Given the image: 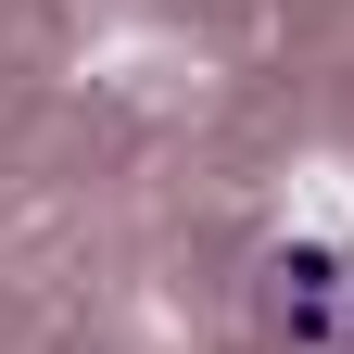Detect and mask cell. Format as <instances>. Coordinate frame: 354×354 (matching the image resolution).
<instances>
[{"label":"cell","mask_w":354,"mask_h":354,"mask_svg":"<svg viewBox=\"0 0 354 354\" xmlns=\"http://www.w3.org/2000/svg\"><path fill=\"white\" fill-rule=\"evenodd\" d=\"M253 317L279 354H354V253L342 241H279L253 266Z\"/></svg>","instance_id":"6da1fadb"}]
</instances>
